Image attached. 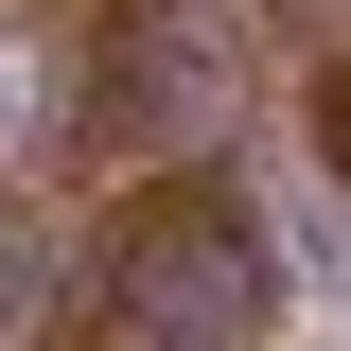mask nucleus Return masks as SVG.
<instances>
[{"instance_id":"obj_1","label":"nucleus","mask_w":351,"mask_h":351,"mask_svg":"<svg viewBox=\"0 0 351 351\" xmlns=\"http://www.w3.org/2000/svg\"><path fill=\"white\" fill-rule=\"evenodd\" d=\"M18 299H36V228L0 211V316H18Z\"/></svg>"}]
</instances>
